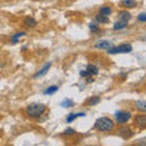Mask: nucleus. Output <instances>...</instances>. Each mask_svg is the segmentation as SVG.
<instances>
[{"instance_id":"obj_1","label":"nucleus","mask_w":146,"mask_h":146,"mask_svg":"<svg viewBox=\"0 0 146 146\" xmlns=\"http://www.w3.org/2000/svg\"><path fill=\"white\" fill-rule=\"evenodd\" d=\"M46 110V106L42 102H33L27 106L26 112L31 118H39Z\"/></svg>"},{"instance_id":"obj_2","label":"nucleus","mask_w":146,"mask_h":146,"mask_svg":"<svg viewBox=\"0 0 146 146\" xmlns=\"http://www.w3.org/2000/svg\"><path fill=\"white\" fill-rule=\"evenodd\" d=\"M95 128L100 131H110L115 128V122L108 117H100L95 122Z\"/></svg>"},{"instance_id":"obj_3","label":"nucleus","mask_w":146,"mask_h":146,"mask_svg":"<svg viewBox=\"0 0 146 146\" xmlns=\"http://www.w3.org/2000/svg\"><path fill=\"white\" fill-rule=\"evenodd\" d=\"M131 50H133V48H131L130 44H121V45H118V46L107 49V52L111 54V55H116V54H127V52H130Z\"/></svg>"},{"instance_id":"obj_4","label":"nucleus","mask_w":146,"mask_h":146,"mask_svg":"<svg viewBox=\"0 0 146 146\" xmlns=\"http://www.w3.org/2000/svg\"><path fill=\"white\" fill-rule=\"evenodd\" d=\"M115 117L118 123L124 124V123H127L131 118V115H130V112H127V111H117L115 113Z\"/></svg>"},{"instance_id":"obj_5","label":"nucleus","mask_w":146,"mask_h":146,"mask_svg":"<svg viewBox=\"0 0 146 146\" xmlns=\"http://www.w3.org/2000/svg\"><path fill=\"white\" fill-rule=\"evenodd\" d=\"M50 68H51V62H48V63H45V66L42 68V70H40V71H38V72H36L35 73V74L33 76V78H42V77H44L45 74H46V73L49 72V70H50Z\"/></svg>"},{"instance_id":"obj_6","label":"nucleus","mask_w":146,"mask_h":146,"mask_svg":"<svg viewBox=\"0 0 146 146\" xmlns=\"http://www.w3.org/2000/svg\"><path fill=\"white\" fill-rule=\"evenodd\" d=\"M135 123L138 124L139 128H146V116L138 115L135 117Z\"/></svg>"},{"instance_id":"obj_7","label":"nucleus","mask_w":146,"mask_h":146,"mask_svg":"<svg viewBox=\"0 0 146 146\" xmlns=\"http://www.w3.org/2000/svg\"><path fill=\"white\" fill-rule=\"evenodd\" d=\"M95 46H96L98 49H105V50H107L110 48H112V44L110 43V42H107V40H100V42H96Z\"/></svg>"},{"instance_id":"obj_8","label":"nucleus","mask_w":146,"mask_h":146,"mask_svg":"<svg viewBox=\"0 0 146 146\" xmlns=\"http://www.w3.org/2000/svg\"><path fill=\"white\" fill-rule=\"evenodd\" d=\"M127 26H128V22L127 21H118V22H116L115 25H113V29L115 31H121V29H124V28H127Z\"/></svg>"},{"instance_id":"obj_9","label":"nucleus","mask_w":146,"mask_h":146,"mask_svg":"<svg viewBox=\"0 0 146 146\" xmlns=\"http://www.w3.org/2000/svg\"><path fill=\"white\" fill-rule=\"evenodd\" d=\"M121 5L127 7V9L135 7L136 6V0H123V1L121 3Z\"/></svg>"},{"instance_id":"obj_10","label":"nucleus","mask_w":146,"mask_h":146,"mask_svg":"<svg viewBox=\"0 0 146 146\" xmlns=\"http://www.w3.org/2000/svg\"><path fill=\"white\" fill-rule=\"evenodd\" d=\"M135 107L139 110V111H143V112H146V101L145 100H138L135 102Z\"/></svg>"},{"instance_id":"obj_11","label":"nucleus","mask_w":146,"mask_h":146,"mask_svg":"<svg viewBox=\"0 0 146 146\" xmlns=\"http://www.w3.org/2000/svg\"><path fill=\"white\" fill-rule=\"evenodd\" d=\"M118 16H119V20L121 21H129L131 18V15L128 11H119V13H118Z\"/></svg>"},{"instance_id":"obj_12","label":"nucleus","mask_w":146,"mask_h":146,"mask_svg":"<svg viewBox=\"0 0 146 146\" xmlns=\"http://www.w3.org/2000/svg\"><path fill=\"white\" fill-rule=\"evenodd\" d=\"M119 134H121L124 139H128V138H130V136L133 135V131H131L129 128H123V129H121Z\"/></svg>"},{"instance_id":"obj_13","label":"nucleus","mask_w":146,"mask_h":146,"mask_svg":"<svg viewBox=\"0 0 146 146\" xmlns=\"http://www.w3.org/2000/svg\"><path fill=\"white\" fill-rule=\"evenodd\" d=\"M84 116H85V113H83V112H82V113H71V115H68V116H67L66 121L70 123V122H73V121H74L76 118H78V117H84Z\"/></svg>"},{"instance_id":"obj_14","label":"nucleus","mask_w":146,"mask_h":146,"mask_svg":"<svg viewBox=\"0 0 146 146\" xmlns=\"http://www.w3.org/2000/svg\"><path fill=\"white\" fill-rule=\"evenodd\" d=\"M86 71L89 72L90 76H96L99 73V68L96 66H94V65H88L86 66Z\"/></svg>"},{"instance_id":"obj_15","label":"nucleus","mask_w":146,"mask_h":146,"mask_svg":"<svg viewBox=\"0 0 146 146\" xmlns=\"http://www.w3.org/2000/svg\"><path fill=\"white\" fill-rule=\"evenodd\" d=\"M100 101H101L100 96H91L89 100H86V104H88L89 106H95V105H98Z\"/></svg>"},{"instance_id":"obj_16","label":"nucleus","mask_w":146,"mask_h":146,"mask_svg":"<svg viewBox=\"0 0 146 146\" xmlns=\"http://www.w3.org/2000/svg\"><path fill=\"white\" fill-rule=\"evenodd\" d=\"M25 25L27 27H35L36 26V21L34 20L33 17H29V16H27L25 18Z\"/></svg>"},{"instance_id":"obj_17","label":"nucleus","mask_w":146,"mask_h":146,"mask_svg":"<svg viewBox=\"0 0 146 146\" xmlns=\"http://www.w3.org/2000/svg\"><path fill=\"white\" fill-rule=\"evenodd\" d=\"M58 90V86L57 85H51V86H49V88H46L44 90V94L45 95H52L54 93H56V91Z\"/></svg>"},{"instance_id":"obj_18","label":"nucleus","mask_w":146,"mask_h":146,"mask_svg":"<svg viewBox=\"0 0 146 146\" xmlns=\"http://www.w3.org/2000/svg\"><path fill=\"white\" fill-rule=\"evenodd\" d=\"M61 105V107H65V108H68V107H72V106H74V101L71 99H65L60 104Z\"/></svg>"},{"instance_id":"obj_19","label":"nucleus","mask_w":146,"mask_h":146,"mask_svg":"<svg viewBox=\"0 0 146 146\" xmlns=\"http://www.w3.org/2000/svg\"><path fill=\"white\" fill-rule=\"evenodd\" d=\"M100 13L104 16H108L112 13V9L110 6H102V7H100Z\"/></svg>"},{"instance_id":"obj_20","label":"nucleus","mask_w":146,"mask_h":146,"mask_svg":"<svg viewBox=\"0 0 146 146\" xmlns=\"http://www.w3.org/2000/svg\"><path fill=\"white\" fill-rule=\"evenodd\" d=\"M96 21L99 22V23H107L108 16H104V15H101V13H99V15L96 16Z\"/></svg>"},{"instance_id":"obj_21","label":"nucleus","mask_w":146,"mask_h":146,"mask_svg":"<svg viewBox=\"0 0 146 146\" xmlns=\"http://www.w3.org/2000/svg\"><path fill=\"white\" fill-rule=\"evenodd\" d=\"M26 35V33H25V32H20V33H16L15 35H13L12 36V43H17L18 42V39H20V38H22V36H25Z\"/></svg>"},{"instance_id":"obj_22","label":"nucleus","mask_w":146,"mask_h":146,"mask_svg":"<svg viewBox=\"0 0 146 146\" xmlns=\"http://www.w3.org/2000/svg\"><path fill=\"white\" fill-rule=\"evenodd\" d=\"M89 28L91 32H94V33H96V32H99V26L95 25V23H90L89 25Z\"/></svg>"},{"instance_id":"obj_23","label":"nucleus","mask_w":146,"mask_h":146,"mask_svg":"<svg viewBox=\"0 0 146 146\" xmlns=\"http://www.w3.org/2000/svg\"><path fill=\"white\" fill-rule=\"evenodd\" d=\"M138 21H140V22H146V12L140 13V15L138 16Z\"/></svg>"},{"instance_id":"obj_24","label":"nucleus","mask_w":146,"mask_h":146,"mask_svg":"<svg viewBox=\"0 0 146 146\" xmlns=\"http://www.w3.org/2000/svg\"><path fill=\"white\" fill-rule=\"evenodd\" d=\"M74 133H76V131H74V129H72V128H68V129H66L65 131H63V134H65V135H72Z\"/></svg>"},{"instance_id":"obj_25","label":"nucleus","mask_w":146,"mask_h":146,"mask_svg":"<svg viewBox=\"0 0 146 146\" xmlns=\"http://www.w3.org/2000/svg\"><path fill=\"white\" fill-rule=\"evenodd\" d=\"M80 76L82 77H89L90 74H89V72L86 70H83V71H80Z\"/></svg>"},{"instance_id":"obj_26","label":"nucleus","mask_w":146,"mask_h":146,"mask_svg":"<svg viewBox=\"0 0 146 146\" xmlns=\"http://www.w3.org/2000/svg\"><path fill=\"white\" fill-rule=\"evenodd\" d=\"M86 78H88V79H86V80H88L89 82V83H93V82H94V78H91V77L89 76V77H86Z\"/></svg>"}]
</instances>
